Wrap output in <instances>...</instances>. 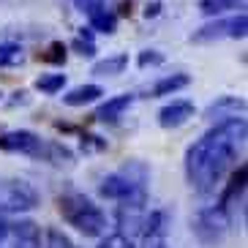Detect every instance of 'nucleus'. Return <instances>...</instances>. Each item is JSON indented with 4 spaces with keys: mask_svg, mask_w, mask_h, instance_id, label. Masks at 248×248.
<instances>
[{
    "mask_svg": "<svg viewBox=\"0 0 248 248\" xmlns=\"http://www.w3.org/2000/svg\"><path fill=\"white\" fill-rule=\"evenodd\" d=\"M90 30H98V33L112 36V33L117 30V14H112V11H107V8L90 14Z\"/></svg>",
    "mask_w": 248,
    "mask_h": 248,
    "instance_id": "ddd939ff",
    "label": "nucleus"
},
{
    "mask_svg": "<svg viewBox=\"0 0 248 248\" xmlns=\"http://www.w3.org/2000/svg\"><path fill=\"white\" fill-rule=\"evenodd\" d=\"M161 63H164V55L158 49H142L137 58L139 68H153V66H161Z\"/></svg>",
    "mask_w": 248,
    "mask_h": 248,
    "instance_id": "f3484780",
    "label": "nucleus"
},
{
    "mask_svg": "<svg viewBox=\"0 0 248 248\" xmlns=\"http://www.w3.org/2000/svg\"><path fill=\"white\" fill-rule=\"evenodd\" d=\"M58 207H60V216L85 234H101L107 229V216L88 197H82V194H66V197H60Z\"/></svg>",
    "mask_w": 248,
    "mask_h": 248,
    "instance_id": "f03ea898",
    "label": "nucleus"
},
{
    "mask_svg": "<svg viewBox=\"0 0 248 248\" xmlns=\"http://www.w3.org/2000/svg\"><path fill=\"white\" fill-rule=\"evenodd\" d=\"M125 66H128V55H112V58L107 60H98L93 66V74L95 77H117V74H123Z\"/></svg>",
    "mask_w": 248,
    "mask_h": 248,
    "instance_id": "1a4fd4ad",
    "label": "nucleus"
},
{
    "mask_svg": "<svg viewBox=\"0 0 248 248\" xmlns=\"http://www.w3.org/2000/svg\"><path fill=\"white\" fill-rule=\"evenodd\" d=\"M131 101H134V95H131V93L115 95V98H109V101L101 107V109L95 112V120H101V123H107V120H117V117L123 115L128 107H131Z\"/></svg>",
    "mask_w": 248,
    "mask_h": 248,
    "instance_id": "0eeeda50",
    "label": "nucleus"
},
{
    "mask_svg": "<svg viewBox=\"0 0 248 248\" xmlns=\"http://www.w3.org/2000/svg\"><path fill=\"white\" fill-rule=\"evenodd\" d=\"M63 85H66V74H41L36 79V90H41V93H46V95L60 93Z\"/></svg>",
    "mask_w": 248,
    "mask_h": 248,
    "instance_id": "2eb2a0df",
    "label": "nucleus"
},
{
    "mask_svg": "<svg viewBox=\"0 0 248 248\" xmlns=\"http://www.w3.org/2000/svg\"><path fill=\"white\" fill-rule=\"evenodd\" d=\"M191 117H194V104L191 101H172L169 107L158 112V123L164 128H177V125L188 123Z\"/></svg>",
    "mask_w": 248,
    "mask_h": 248,
    "instance_id": "423d86ee",
    "label": "nucleus"
},
{
    "mask_svg": "<svg viewBox=\"0 0 248 248\" xmlns=\"http://www.w3.org/2000/svg\"><path fill=\"white\" fill-rule=\"evenodd\" d=\"M25 60V49L16 41H3L0 44V68H11V66H19Z\"/></svg>",
    "mask_w": 248,
    "mask_h": 248,
    "instance_id": "f8f14e48",
    "label": "nucleus"
},
{
    "mask_svg": "<svg viewBox=\"0 0 248 248\" xmlns=\"http://www.w3.org/2000/svg\"><path fill=\"white\" fill-rule=\"evenodd\" d=\"M246 30H248V16L240 11L234 16H221V19L202 25L199 30L191 33V41L194 44H213V41H224V38H243Z\"/></svg>",
    "mask_w": 248,
    "mask_h": 248,
    "instance_id": "7ed1b4c3",
    "label": "nucleus"
},
{
    "mask_svg": "<svg viewBox=\"0 0 248 248\" xmlns=\"http://www.w3.org/2000/svg\"><path fill=\"white\" fill-rule=\"evenodd\" d=\"M191 82L188 74H172V77H164L161 82H155L153 88V95L158 98V95H169V93H177V90H183L186 85Z\"/></svg>",
    "mask_w": 248,
    "mask_h": 248,
    "instance_id": "9b49d317",
    "label": "nucleus"
},
{
    "mask_svg": "<svg viewBox=\"0 0 248 248\" xmlns=\"http://www.w3.org/2000/svg\"><path fill=\"white\" fill-rule=\"evenodd\" d=\"M68 58V46L63 41H52L44 52H38V60L41 63H49V66H63Z\"/></svg>",
    "mask_w": 248,
    "mask_h": 248,
    "instance_id": "4468645a",
    "label": "nucleus"
},
{
    "mask_svg": "<svg viewBox=\"0 0 248 248\" xmlns=\"http://www.w3.org/2000/svg\"><path fill=\"white\" fill-rule=\"evenodd\" d=\"M161 14V0H153V3H147L145 6V16L147 19H153V16Z\"/></svg>",
    "mask_w": 248,
    "mask_h": 248,
    "instance_id": "412c9836",
    "label": "nucleus"
},
{
    "mask_svg": "<svg viewBox=\"0 0 248 248\" xmlns=\"http://www.w3.org/2000/svg\"><path fill=\"white\" fill-rule=\"evenodd\" d=\"M104 90L98 88V85H79V88L68 90L66 95H63V101L68 104V107H85V104H93L95 98H101Z\"/></svg>",
    "mask_w": 248,
    "mask_h": 248,
    "instance_id": "6e6552de",
    "label": "nucleus"
},
{
    "mask_svg": "<svg viewBox=\"0 0 248 248\" xmlns=\"http://www.w3.org/2000/svg\"><path fill=\"white\" fill-rule=\"evenodd\" d=\"M71 49L77 52V55H82V58H93L95 52H98L93 41H85V38H74V41H71Z\"/></svg>",
    "mask_w": 248,
    "mask_h": 248,
    "instance_id": "a211bd4d",
    "label": "nucleus"
},
{
    "mask_svg": "<svg viewBox=\"0 0 248 248\" xmlns=\"http://www.w3.org/2000/svg\"><path fill=\"white\" fill-rule=\"evenodd\" d=\"M246 0H199V11L204 16H218L226 11H234V8H243Z\"/></svg>",
    "mask_w": 248,
    "mask_h": 248,
    "instance_id": "9d476101",
    "label": "nucleus"
},
{
    "mask_svg": "<svg viewBox=\"0 0 248 248\" xmlns=\"http://www.w3.org/2000/svg\"><path fill=\"white\" fill-rule=\"evenodd\" d=\"M74 6L79 8L82 14H95V11H101V8H107L104 6V0H74Z\"/></svg>",
    "mask_w": 248,
    "mask_h": 248,
    "instance_id": "6ab92c4d",
    "label": "nucleus"
},
{
    "mask_svg": "<svg viewBox=\"0 0 248 248\" xmlns=\"http://www.w3.org/2000/svg\"><path fill=\"white\" fill-rule=\"evenodd\" d=\"M41 139L33 131H8L0 137V150H11V153H28V155H38L41 153Z\"/></svg>",
    "mask_w": 248,
    "mask_h": 248,
    "instance_id": "39448f33",
    "label": "nucleus"
},
{
    "mask_svg": "<svg viewBox=\"0 0 248 248\" xmlns=\"http://www.w3.org/2000/svg\"><path fill=\"white\" fill-rule=\"evenodd\" d=\"M101 248H131V243L125 240L123 234H115V237H109V240H104Z\"/></svg>",
    "mask_w": 248,
    "mask_h": 248,
    "instance_id": "aec40b11",
    "label": "nucleus"
},
{
    "mask_svg": "<svg viewBox=\"0 0 248 248\" xmlns=\"http://www.w3.org/2000/svg\"><path fill=\"white\" fill-rule=\"evenodd\" d=\"M243 142H246V120L237 115L224 117L213 131L194 142L186 155V172H188L191 186L202 194L216 188L234 164Z\"/></svg>",
    "mask_w": 248,
    "mask_h": 248,
    "instance_id": "f257e3e1",
    "label": "nucleus"
},
{
    "mask_svg": "<svg viewBox=\"0 0 248 248\" xmlns=\"http://www.w3.org/2000/svg\"><path fill=\"white\" fill-rule=\"evenodd\" d=\"M243 107H246V104H243L240 98H229V95H226V98H218V101H216L210 109H207V117H213V120H216V117H221L226 109L232 112V115H226V117H234L237 112L243 109Z\"/></svg>",
    "mask_w": 248,
    "mask_h": 248,
    "instance_id": "dca6fc26",
    "label": "nucleus"
},
{
    "mask_svg": "<svg viewBox=\"0 0 248 248\" xmlns=\"http://www.w3.org/2000/svg\"><path fill=\"white\" fill-rule=\"evenodd\" d=\"M131 14V3H120V16H128Z\"/></svg>",
    "mask_w": 248,
    "mask_h": 248,
    "instance_id": "4be33fe9",
    "label": "nucleus"
},
{
    "mask_svg": "<svg viewBox=\"0 0 248 248\" xmlns=\"http://www.w3.org/2000/svg\"><path fill=\"white\" fill-rule=\"evenodd\" d=\"M36 191L22 180H0V204L3 207H33Z\"/></svg>",
    "mask_w": 248,
    "mask_h": 248,
    "instance_id": "20e7f679",
    "label": "nucleus"
}]
</instances>
